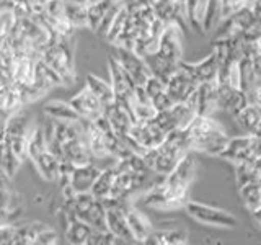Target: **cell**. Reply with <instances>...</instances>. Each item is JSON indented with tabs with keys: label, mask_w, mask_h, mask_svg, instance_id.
<instances>
[{
	"label": "cell",
	"mask_w": 261,
	"mask_h": 245,
	"mask_svg": "<svg viewBox=\"0 0 261 245\" xmlns=\"http://www.w3.org/2000/svg\"><path fill=\"white\" fill-rule=\"evenodd\" d=\"M190 151L191 145L186 134V129H176L171 131L160 145L145 151L142 157L144 162L147 163V167L152 172L167 177L175 168L176 163L181 160V157H185Z\"/></svg>",
	"instance_id": "1"
},
{
	"label": "cell",
	"mask_w": 261,
	"mask_h": 245,
	"mask_svg": "<svg viewBox=\"0 0 261 245\" xmlns=\"http://www.w3.org/2000/svg\"><path fill=\"white\" fill-rule=\"evenodd\" d=\"M186 134L190 139L191 151L216 155V157H219L230 141L225 128L216 119H212V116L196 114V118L186 128Z\"/></svg>",
	"instance_id": "2"
},
{
	"label": "cell",
	"mask_w": 261,
	"mask_h": 245,
	"mask_svg": "<svg viewBox=\"0 0 261 245\" xmlns=\"http://www.w3.org/2000/svg\"><path fill=\"white\" fill-rule=\"evenodd\" d=\"M196 175V160L193 155L188 152L185 157H181L175 168L163 178L162 188L171 200H176L179 203H185L186 206V193L190 190V186Z\"/></svg>",
	"instance_id": "3"
},
{
	"label": "cell",
	"mask_w": 261,
	"mask_h": 245,
	"mask_svg": "<svg viewBox=\"0 0 261 245\" xmlns=\"http://www.w3.org/2000/svg\"><path fill=\"white\" fill-rule=\"evenodd\" d=\"M70 38L72 36L59 35V38H57L54 44H51L41 53V59H43L49 67H53L59 74L61 79L64 80V84H72L73 79H75Z\"/></svg>",
	"instance_id": "4"
},
{
	"label": "cell",
	"mask_w": 261,
	"mask_h": 245,
	"mask_svg": "<svg viewBox=\"0 0 261 245\" xmlns=\"http://www.w3.org/2000/svg\"><path fill=\"white\" fill-rule=\"evenodd\" d=\"M220 159L228 160L232 163H245V162H255L261 157V137L245 134L230 137L227 147L220 152Z\"/></svg>",
	"instance_id": "5"
},
{
	"label": "cell",
	"mask_w": 261,
	"mask_h": 245,
	"mask_svg": "<svg viewBox=\"0 0 261 245\" xmlns=\"http://www.w3.org/2000/svg\"><path fill=\"white\" fill-rule=\"evenodd\" d=\"M185 209L188 212V216H191L194 220H198L201 224L224 227V229H235L239 226V219H237L230 211L209 206V204L198 203V201H188Z\"/></svg>",
	"instance_id": "6"
},
{
	"label": "cell",
	"mask_w": 261,
	"mask_h": 245,
	"mask_svg": "<svg viewBox=\"0 0 261 245\" xmlns=\"http://www.w3.org/2000/svg\"><path fill=\"white\" fill-rule=\"evenodd\" d=\"M108 67H110V82L114 92V102L133 113L134 90H136L134 80L129 77V74L121 67V64L113 56H110L108 59Z\"/></svg>",
	"instance_id": "7"
},
{
	"label": "cell",
	"mask_w": 261,
	"mask_h": 245,
	"mask_svg": "<svg viewBox=\"0 0 261 245\" xmlns=\"http://www.w3.org/2000/svg\"><path fill=\"white\" fill-rule=\"evenodd\" d=\"M111 56L121 64V67L129 74V77L134 80L136 85H144L145 80L152 76V70L149 67V64H147L145 57L139 56L134 49L114 46Z\"/></svg>",
	"instance_id": "8"
},
{
	"label": "cell",
	"mask_w": 261,
	"mask_h": 245,
	"mask_svg": "<svg viewBox=\"0 0 261 245\" xmlns=\"http://www.w3.org/2000/svg\"><path fill=\"white\" fill-rule=\"evenodd\" d=\"M194 118H196V111L191 106L186 102H179L165 111H159L153 119L167 134H170L171 131L186 129Z\"/></svg>",
	"instance_id": "9"
},
{
	"label": "cell",
	"mask_w": 261,
	"mask_h": 245,
	"mask_svg": "<svg viewBox=\"0 0 261 245\" xmlns=\"http://www.w3.org/2000/svg\"><path fill=\"white\" fill-rule=\"evenodd\" d=\"M186 103L196 111L198 116H212L219 108L217 84L216 82H204L190 95Z\"/></svg>",
	"instance_id": "10"
},
{
	"label": "cell",
	"mask_w": 261,
	"mask_h": 245,
	"mask_svg": "<svg viewBox=\"0 0 261 245\" xmlns=\"http://www.w3.org/2000/svg\"><path fill=\"white\" fill-rule=\"evenodd\" d=\"M167 133L163 131L155 119H136L133 128L129 131V137L142 147L144 151L153 149V147L160 145L167 139Z\"/></svg>",
	"instance_id": "11"
},
{
	"label": "cell",
	"mask_w": 261,
	"mask_h": 245,
	"mask_svg": "<svg viewBox=\"0 0 261 245\" xmlns=\"http://www.w3.org/2000/svg\"><path fill=\"white\" fill-rule=\"evenodd\" d=\"M183 35L185 31L178 24L167 23V28L160 38L159 53L171 62L179 64L183 61Z\"/></svg>",
	"instance_id": "12"
},
{
	"label": "cell",
	"mask_w": 261,
	"mask_h": 245,
	"mask_svg": "<svg viewBox=\"0 0 261 245\" xmlns=\"http://www.w3.org/2000/svg\"><path fill=\"white\" fill-rule=\"evenodd\" d=\"M69 103L75 108V111L80 114V118L87 121H95L96 118H100L105 110V105L100 102V98H98L87 85L85 88H82L79 93L73 95Z\"/></svg>",
	"instance_id": "13"
},
{
	"label": "cell",
	"mask_w": 261,
	"mask_h": 245,
	"mask_svg": "<svg viewBox=\"0 0 261 245\" xmlns=\"http://www.w3.org/2000/svg\"><path fill=\"white\" fill-rule=\"evenodd\" d=\"M185 72L198 82V84H204V82H216L219 76V61L214 53L204 57L199 62H186L181 61L178 64Z\"/></svg>",
	"instance_id": "14"
},
{
	"label": "cell",
	"mask_w": 261,
	"mask_h": 245,
	"mask_svg": "<svg viewBox=\"0 0 261 245\" xmlns=\"http://www.w3.org/2000/svg\"><path fill=\"white\" fill-rule=\"evenodd\" d=\"M198 82L178 65V69L171 74V77L167 82V92L171 100H173V103H179L186 102L190 95L198 88Z\"/></svg>",
	"instance_id": "15"
},
{
	"label": "cell",
	"mask_w": 261,
	"mask_h": 245,
	"mask_svg": "<svg viewBox=\"0 0 261 245\" xmlns=\"http://www.w3.org/2000/svg\"><path fill=\"white\" fill-rule=\"evenodd\" d=\"M103 114L108 118V121L111 122V126L114 129V133H116L121 139H126L129 136V131L136 121L133 113L127 111L124 106H121L116 102H113L110 105H105Z\"/></svg>",
	"instance_id": "16"
},
{
	"label": "cell",
	"mask_w": 261,
	"mask_h": 245,
	"mask_svg": "<svg viewBox=\"0 0 261 245\" xmlns=\"http://www.w3.org/2000/svg\"><path fill=\"white\" fill-rule=\"evenodd\" d=\"M126 217H127V224L130 227V232H133L136 242H145L147 237L153 232V224L150 223V219L147 217L144 212L139 211L134 203H130L126 208Z\"/></svg>",
	"instance_id": "17"
},
{
	"label": "cell",
	"mask_w": 261,
	"mask_h": 245,
	"mask_svg": "<svg viewBox=\"0 0 261 245\" xmlns=\"http://www.w3.org/2000/svg\"><path fill=\"white\" fill-rule=\"evenodd\" d=\"M84 125H85V141H87V145L93 157H96V159L111 157L110 149H108V142H106L103 131L98 128L93 121L84 119Z\"/></svg>",
	"instance_id": "18"
},
{
	"label": "cell",
	"mask_w": 261,
	"mask_h": 245,
	"mask_svg": "<svg viewBox=\"0 0 261 245\" xmlns=\"http://www.w3.org/2000/svg\"><path fill=\"white\" fill-rule=\"evenodd\" d=\"M100 168L95 167L92 162L85 163V165H77L72 172L70 177V186L75 190L77 193H84V191H90L92 186L95 183L96 177L100 175Z\"/></svg>",
	"instance_id": "19"
},
{
	"label": "cell",
	"mask_w": 261,
	"mask_h": 245,
	"mask_svg": "<svg viewBox=\"0 0 261 245\" xmlns=\"http://www.w3.org/2000/svg\"><path fill=\"white\" fill-rule=\"evenodd\" d=\"M144 243L150 245H183L188 243V232L181 227L175 229H162V231H155L147 237Z\"/></svg>",
	"instance_id": "20"
},
{
	"label": "cell",
	"mask_w": 261,
	"mask_h": 245,
	"mask_svg": "<svg viewBox=\"0 0 261 245\" xmlns=\"http://www.w3.org/2000/svg\"><path fill=\"white\" fill-rule=\"evenodd\" d=\"M77 217L85 220L87 224H90L95 229H101V231H106V229H108L106 227V206L103 204V201L98 198H95V201L90 204L88 208L80 211Z\"/></svg>",
	"instance_id": "21"
},
{
	"label": "cell",
	"mask_w": 261,
	"mask_h": 245,
	"mask_svg": "<svg viewBox=\"0 0 261 245\" xmlns=\"http://www.w3.org/2000/svg\"><path fill=\"white\" fill-rule=\"evenodd\" d=\"M44 113L47 118L56 121H80V114L75 111V108L67 102L53 100L44 105Z\"/></svg>",
	"instance_id": "22"
},
{
	"label": "cell",
	"mask_w": 261,
	"mask_h": 245,
	"mask_svg": "<svg viewBox=\"0 0 261 245\" xmlns=\"http://www.w3.org/2000/svg\"><path fill=\"white\" fill-rule=\"evenodd\" d=\"M235 121L245 134H253L261 121V106L255 103H248L235 116Z\"/></svg>",
	"instance_id": "23"
},
{
	"label": "cell",
	"mask_w": 261,
	"mask_h": 245,
	"mask_svg": "<svg viewBox=\"0 0 261 245\" xmlns=\"http://www.w3.org/2000/svg\"><path fill=\"white\" fill-rule=\"evenodd\" d=\"M93 229L95 227H92L85 220H82L75 216L69 220V226L65 229V240L73 245H82V243L87 245V240L90 234L93 232Z\"/></svg>",
	"instance_id": "24"
},
{
	"label": "cell",
	"mask_w": 261,
	"mask_h": 245,
	"mask_svg": "<svg viewBox=\"0 0 261 245\" xmlns=\"http://www.w3.org/2000/svg\"><path fill=\"white\" fill-rule=\"evenodd\" d=\"M35 165L38 168V172L43 178H46L47 182H57V177H59V165H61V160L56 157V155L46 149L39 157L35 160Z\"/></svg>",
	"instance_id": "25"
},
{
	"label": "cell",
	"mask_w": 261,
	"mask_h": 245,
	"mask_svg": "<svg viewBox=\"0 0 261 245\" xmlns=\"http://www.w3.org/2000/svg\"><path fill=\"white\" fill-rule=\"evenodd\" d=\"M145 61H147V64H149V67H150L153 76H157L160 80L165 82V84L168 82V79L171 77V74H173L178 69V64L171 62L170 59H167V57H163L160 53L147 56Z\"/></svg>",
	"instance_id": "26"
},
{
	"label": "cell",
	"mask_w": 261,
	"mask_h": 245,
	"mask_svg": "<svg viewBox=\"0 0 261 245\" xmlns=\"http://www.w3.org/2000/svg\"><path fill=\"white\" fill-rule=\"evenodd\" d=\"M239 193H240V198L245 204V208L250 212L261 208V178L240 185Z\"/></svg>",
	"instance_id": "27"
},
{
	"label": "cell",
	"mask_w": 261,
	"mask_h": 245,
	"mask_svg": "<svg viewBox=\"0 0 261 245\" xmlns=\"http://www.w3.org/2000/svg\"><path fill=\"white\" fill-rule=\"evenodd\" d=\"M114 177H116V168H114V165L106 167L100 172V175L96 177L92 190H90L95 198H98V200L110 198L111 190H113V183H114Z\"/></svg>",
	"instance_id": "28"
},
{
	"label": "cell",
	"mask_w": 261,
	"mask_h": 245,
	"mask_svg": "<svg viewBox=\"0 0 261 245\" xmlns=\"http://www.w3.org/2000/svg\"><path fill=\"white\" fill-rule=\"evenodd\" d=\"M206 0H185V15L190 30L194 33H204L202 28V15Z\"/></svg>",
	"instance_id": "29"
},
{
	"label": "cell",
	"mask_w": 261,
	"mask_h": 245,
	"mask_svg": "<svg viewBox=\"0 0 261 245\" xmlns=\"http://www.w3.org/2000/svg\"><path fill=\"white\" fill-rule=\"evenodd\" d=\"M65 18H67L73 28H85L88 27V8L84 2L75 0H65Z\"/></svg>",
	"instance_id": "30"
},
{
	"label": "cell",
	"mask_w": 261,
	"mask_h": 245,
	"mask_svg": "<svg viewBox=\"0 0 261 245\" xmlns=\"http://www.w3.org/2000/svg\"><path fill=\"white\" fill-rule=\"evenodd\" d=\"M47 224L44 223H30V224H23V226H15V237H13V243L15 245H35V240L38 234L46 229Z\"/></svg>",
	"instance_id": "31"
},
{
	"label": "cell",
	"mask_w": 261,
	"mask_h": 245,
	"mask_svg": "<svg viewBox=\"0 0 261 245\" xmlns=\"http://www.w3.org/2000/svg\"><path fill=\"white\" fill-rule=\"evenodd\" d=\"M220 20H222V0H206L202 15L204 33H211L212 30H216Z\"/></svg>",
	"instance_id": "32"
},
{
	"label": "cell",
	"mask_w": 261,
	"mask_h": 245,
	"mask_svg": "<svg viewBox=\"0 0 261 245\" xmlns=\"http://www.w3.org/2000/svg\"><path fill=\"white\" fill-rule=\"evenodd\" d=\"M21 162L23 160L13 152L10 144L4 139V141L0 142V170H2L4 174H7L8 177H13Z\"/></svg>",
	"instance_id": "33"
},
{
	"label": "cell",
	"mask_w": 261,
	"mask_h": 245,
	"mask_svg": "<svg viewBox=\"0 0 261 245\" xmlns=\"http://www.w3.org/2000/svg\"><path fill=\"white\" fill-rule=\"evenodd\" d=\"M87 87L100 98V102L103 105H110L114 102V92L111 82H106L96 76H87Z\"/></svg>",
	"instance_id": "34"
},
{
	"label": "cell",
	"mask_w": 261,
	"mask_h": 245,
	"mask_svg": "<svg viewBox=\"0 0 261 245\" xmlns=\"http://www.w3.org/2000/svg\"><path fill=\"white\" fill-rule=\"evenodd\" d=\"M46 149H47V144H46L44 128L35 125V128H33L31 134H30V139H28V159L35 162Z\"/></svg>",
	"instance_id": "35"
},
{
	"label": "cell",
	"mask_w": 261,
	"mask_h": 245,
	"mask_svg": "<svg viewBox=\"0 0 261 245\" xmlns=\"http://www.w3.org/2000/svg\"><path fill=\"white\" fill-rule=\"evenodd\" d=\"M239 77H240V88L245 93H248L258 84V77L255 74V69H253V64L245 56L239 61Z\"/></svg>",
	"instance_id": "36"
},
{
	"label": "cell",
	"mask_w": 261,
	"mask_h": 245,
	"mask_svg": "<svg viewBox=\"0 0 261 245\" xmlns=\"http://www.w3.org/2000/svg\"><path fill=\"white\" fill-rule=\"evenodd\" d=\"M127 20H129V8H127L126 5H122V7H121V10H119L118 15H116V18H114L113 23H111L108 35H106V39H108L110 43H114V41H116V38L121 35L122 30L126 28Z\"/></svg>",
	"instance_id": "37"
},
{
	"label": "cell",
	"mask_w": 261,
	"mask_h": 245,
	"mask_svg": "<svg viewBox=\"0 0 261 245\" xmlns=\"http://www.w3.org/2000/svg\"><path fill=\"white\" fill-rule=\"evenodd\" d=\"M230 16H232V20L235 23L237 30H239V33H242L243 30H247L250 24L258 18L255 10H253L251 7H242L240 10H237Z\"/></svg>",
	"instance_id": "38"
},
{
	"label": "cell",
	"mask_w": 261,
	"mask_h": 245,
	"mask_svg": "<svg viewBox=\"0 0 261 245\" xmlns=\"http://www.w3.org/2000/svg\"><path fill=\"white\" fill-rule=\"evenodd\" d=\"M240 38L243 43H258L261 38V16H258L247 30L240 33Z\"/></svg>",
	"instance_id": "39"
},
{
	"label": "cell",
	"mask_w": 261,
	"mask_h": 245,
	"mask_svg": "<svg viewBox=\"0 0 261 245\" xmlns=\"http://www.w3.org/2000/svg\"><path fill=\"white\" fill-rule=\"evenodd\" d=\"M133 113L136 119H152L159 111L155 110V106L152 103H134Z\"/></svg>",
	"instance_id": "40"
},
{
	"label": "cell",
	"mask_w": 261,
	"mask_h": 245,
	"mask_svg": "<svg viewBox=\"0 0 261 245\" xmlns=\"http://www.w3.org/2000/svg\"><path fill=\"white\" fill-rule=\"evenodd\" d=\"M152 105L155 106V110L157 111H165V110H168V108H171L175 103H173V100L170 98V95H168V92H167V88L165 90H162L160 93H157L155 96H152Z\"/></svg>",
	"instance_id": "41"
},
{
	"label": "cell",
	"mask_w": 261,
	"mask_h": 245,
	"mask_svg": "<svg viewBox=\"0 0 261 245\" xmlns=\"http://www.w3.org/2000/svg\"><path fill=\"white\" fill-rule=\"evenodd\" d=\"M57 240H59V235H57V232L53 227L47 226L38 234L35 245H53V243H57Z\"/></svg>",
	"instance_id": "42"
},
{
	"label": "cell",
	"mask_w": 261,
	"mask_h": 245,
	"mask_svg": "<svg viewBox=\"0 0 261 245\" xmlns=\"http://www.w3.org/2000/svg\"><path fill=\"white\" fill-rule=\"evenodd\" d=\"M15 226L12 224H0V245H13Z\"/></svg>",
	"instance_id": "43"
},
{
	"label": "cell",
	"mask_w": 261,
	"mask_h": 245,
	"mask_svg": "<svg viewBox=\"0 0 261 245\" xmlns=\"http://www.w3.org/2000/svg\"><path fill=\"white\" fill-rule=\"evenodd\" d=\"M247 95H248L250 103H255V105H259L261 106V84L256 85L255 88H251Z\"/></svg>",
	"instance_id": "44"
},
{
	"label": "cell",
	"mask_w": 261,
	"mask_h": 245,
	"mask_svg": "<svg viewBox=\"0 0 261 245\" xmlns=\"http://www.w3.org/2000/svg\"><path fill=\"white\" fill-rule=\"evenodd\" d=\"M251 214H253V217H255L256 223H258V226L261 227V208H258L256 211H253Z\"/></svg>",
	"instance_id": "45"
},
{
	"label": "cell",
	"mask_w": 261,
	"mask_h": 245,
	"mask_svg": "<svg viewBox=\"0 0 261 245\" xmlns=\"http://www.w3.org/2000/svg\"><path fill=\"white\" fill-rule=\"evenodd\" d=\"M82 2H84L87 7H92V5H96V4H100L101 0H82Z\"/></svg>",
	"instance_id": "46"
},
{
	"label": "cell",
	"mask_w": 261,
	"mask_h": 245,
	"mask_svg": "<svg viewBox=\"0 0 261 245\" xmlns=\"http://www.w3.org/2000/svg\"><path fill=\"white\" fill-rule=\"evenodd\" d=\"M4 139H5V131H4V133H0V142H2Z\"/></svg>",
	"instance_id": "47"
},
{
	"label": "cell",
	"mask_w": 261,
	"mask_h": 245,
	"mask_svg": "<svg viewBox=\"0 0 261 245\" xmlns=\"http://www.w3.org/2000/svg\"><path fill=\"white\" fill-rule=\"evenodd\" d=\"M258 44H259V46H261V38H259V41H258Z\"/></svg>",
	"instance_id": "48"
}]
</instances>
